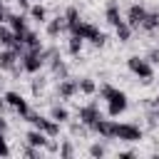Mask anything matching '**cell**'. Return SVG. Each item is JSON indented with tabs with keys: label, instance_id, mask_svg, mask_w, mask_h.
Here are the masks:
<instances>
[{
	"label": "cell",
	"instance_id": "obj_1",
	"mask_svg": "<svg viewBox=\"0 0 159 159\" xmlns=\"http://www.w3.org/2000/svg\"><path fill=\"white\" fill-rule=\"evenodd\" d=\"M99 94H102V99L107 102L109 117H119V114L127 109V94H124L122 89H117V87H112V84H104V87L99 89Z\"/></svg>",
	"mask_w": 159,
	"mask_h": 159
},
{
	"label": "cell",
	"instance_id": "obj_2",
	"mask_svg": "<svg viewBox=\"0 0 159 159\" xmlns=\"http://www.w3.org/2000/svg\"><path fill=\"white\" fill-rule=\"evenodd\" d=\"M22 119H27L35 129H40V132H45L47 137H57L60 134V122H55V119H45V117H40V114H35V112H27Z\"/></svg>",
	"mask_w": 159,
	"mask_h": 159
},
{
	"label": "cell",
	"instance_id": "obj_3",
	"mask_svg": "<svg viewBox=\"0 0 159 159\" xmlns=\"http://www.w3.org/2000/svg\"><path fill=\"white\" fill-rule=\"evenodd\" d=\"M20 65H22V70L30 72V75L40 72V67L45 65V60H42V47H40V50H25V52L20 55Z\"/></svg>",
	"mask_w": 159,
	"mask_h": 159
},
{
	"label": "cell",
	"instance_id": "obj_4",
	"mask_svg": "<svg viewBox=\"0 0 159 159\" xmlns=\"http://www.w3.org/2000/svg\"><path fill=\"white\" fill-rule=\"evenodd\" d=\"M127 67H129V72H132V75H137L142 82H149V80H152V65L147 62V57L132 55V57L127 60Z\"/></svg>",
	"mask_w": 159,
	"mask_h": 159
},
{
	"label": "cell",
	"instance_id": "obj_5",
	"mask_svg": "<svg viewBox=\"0 0 159 159\" xmlns=\"http://www.w3.org/2000/svg\"><path fill=\"white\" fill-rule=\"evenodd\" d=\"M114 139H122V142H139V139H142V129H139L137 124H129V122H122V124L114 122Z\"/></svg>",
	"mask_w": 159,
	"mask_h": 159
},
{
	"label": "cell",
	"instance_id": "obj_6",
	"mask_svg": "<svg viewBox=\"0 0 159 159\" xmlns=\"http://www.w3.org/2000/svg\"><path fill=\"white\" fill-rule=\"evenodd\" d=\"M80 37H82V40H89L94 47H102V45L107 42V35H104V32H102L97 25H92V22H82Z\"/></svg>",
	"mask_w": 159,
	"mask_h": 159
},
{
	"label": "cell",
	"instance_id": "obj_7",
	"mask_svg": "<svg viewBox=\"0 0 159 159\" xmlns=\"http://www.w3.org/2000/svg\"><path fill=\"white\" fill-rule=\"evenodd\" d=\"M147 7L144 5H139V2H134V5H129V10H127V25L132 27V30H137V27H142V22H144V17H147Z\"/></svg>",
	"mask_w": 159,
	"mask_h": 159
},
{
	"label": "cell",
	"instance_id": "obj_8",
	"mask_svg": "<svg viewBox=\"0 0 159 159\" xmlns=\"http://www.w3.org/2000/svg\"><path fill=\"white\" fill-rule=\"evenodd\" d=\"M80 122L84 124V127H92L97 119H102V112H99V107H97V102H92V104H84V107H80Z\"/></svg>",
	"mask_w": 159,
	"mask_h": 159
},
{
	"label": "cell",
	"instance_id": "obj_9",
	"mask_svg": "<svg viewBox=\"0 0 159 159\" xmlns=\"http://www.w3.org/2000/svg\"><path fill=\"white\" fill-rule=\"evenodd\" d=\"M5 102H7V107H12L20 117H25L27 112H30V107H27V99L22 97V94H17V92H5Z\"/></svg>",
	"mask_w": 159,
	"mask_h": 159
},
{
	"label": "cell",
	"instance_id": "obj_10",
	"mask_svg": "<svg viewBox=\"0 0 159 159\" xmlns=\"http://www.w3.org/2000/svg\"><path fill=\"white\" fill-rule=\"evenodd\" d=\"M89 129L97 132L102 139H114V122H112V119H104V117H102V119H97Z\"/></svg>",
	"mask_w": 159,
	"mask_h": 159
},
{
	"label": "cell",
	"instance_id": "obj_11",
	"mask_svg": "<svg viewBox=\"0 0 159 159\" xmlns=\"http://www.w3.org/2000/svg\"><path fill=\"white\" fill-rule=\"evenodd\" d=\"M77 92H80V87H77V80H70V77L60 80V84H57V94H60L62 99H70V97H75Z\"/></svg>",
	"mask_w": 159,
	"mask_h": 159
},
{
	"label": "cell",
	"instance_id": "obj_12",
	"mask_svg": "<svg viewBox=\"0 0 159 159\" xmlns=\"http://www.w3.org/2000/svg\"><path fill=\"white\" fill-rule=\"evenodd\" d=\"M17 60L20 55H15L10 47L0 52V70H10V72H17Z\"/></svg>",
	"mask_w": 159,
	"mask_h": 159
},
{
	"label": "cell",
	"instance_id": "obj_13",
	"mask_svg": "<svg viewBox=\"0 0 159 159\" xmlns=\"http://www.w3.org/2000/svg\"><path fill=\"white\" fill-rule=\"evenodd\" d=\"M104 20L114 27L117 22H122V10H119V2L117 0H109L107 2V10H104Z\"/></svg>",
	"mask_w": 159,
	"mask_h": 159
},
{
	"label": "cell",
	"instance_id": "obj_14",
	"mask_svg": "<svg viewBox=\"0 0 159 159\" xmlns=\"http://www.w3.org/2000/svg\"><path fill=\"white\" fill-rule=\"evenodd\" d=\"M5 22L12 27V32H15L17 37H22V35H25V30H27V22H25V17H22V15L7 12V20H5Z\"/></svg>",
	"mask_w": 159,
	"mask_h": 159
},
{
	"label": "cell",
	"instance_id": "obj_15",
	"mask_svg": "<svg viewBox=\"0 0 159 159\" xmlns=\"http://www.w3.org/2000/svg\"><path fill=\"white\" fill-rule=\"evenodd\" d=\"M65 30H67V20H65V15H57L55 20L47 22V35H50V37H60Z\"/></svg>",
	"mask_w": 159,
	"mask_h": 159
},
{
	"label": "cell",
	"instance_id": "obj_16",
	"mask_svg": "<svg viewBox=\"0 0 159 159\" xmlns=\"http://www.w3.org/2000/svg\"><path fill=\"white\" fill-rule=\"evenodd\" d=\"M47 134L45 132H40V129H30L27 134H25V142L27 144H32V147H40V149H45V144H47Z\"/></svg>",
	"mask_w": 159,
	"mask_h": 159
},
{
	"label": "cell",
	"instance_id": "obj_17",
	"mask_svg": "<svg viewBox=\"0 0 159 159\" xmlns=\"http://www.w3.org/2000/svg\"><path fill=\"white\" fill-rule=\"evenodd\" d=\"M22 45H25V50H40V47H42L37 32H32V30H25V35H22Z\"/></svg>",
	"mask_w": 159,
	"mask_h": 159
},
{
	"label": "cell",
	"instance_id": "obj_18",
	"mask_svg": "<svg viewBox=\"0 0 159 159\" xmlns=\"http://www.w3.org/2000/svg\"><path fill=\"white\" fill-rule=\"evenodd\" d=\"M15 37H17V35L12 32L10 25H0V45H2V47H10V45L15 42Z\"/></svg>",
	"mask_w": 159,
	"mask_h": 159
},
{
	"label": "cell",
	"instance_id": "obj_19",
	"mask_svg": "<svg viewBox=\"0 0 159 159\" xmlns=\"http://www.w3.org/2000/svg\"><path fill=\"white\" fill-rule=\"evenodd\" d=\"M50 67H52V75H55V77H60V80H65V77H67V65L60 60V55H55V57H52V65H50Z\"/></svg>",
	"mask_w": 159,
	"mask_h": 159
},
{
	"label": "cell",
	"instance_id": "obj_20",
	"mask_svg": "<svg viewBox=\"0 0 159 159\" xmlns=\"http://www.w3.org/2000/svg\"><path fill=\"white\" fill-rule=\"evenodd\" d=\"M27 12H30V17H32L35 22H47V10H45L40 2H37V5H30Z\"/></svg>",
	"mask_w": 159,
	"mask_h": 159
},
{
	"label": "cell",
	"instance_id": "obj_21",
	"mask_svg": "<svg viewBox=\"0 0 159 159\" xmlns=\"http://www.w3.org/2000/svg\"><path fill=\"white\" fill-rule=\"evenodd\" d=\"M82 45H84V40H82V37H77V35H70V40H67V52L77 57V55L82 52Z\"/></svg>",
	"mask_w": 159,
	"mask_h": 159
},
{
	"label": "cell",
	"instance_id": "obj_22",
	"mask_svg": "<svg viewBox=\"0 0 159 159\" xmlns=\"http://www.w3.org/2000/svg\"><path fill=\"white\" fill-rule=\"evenodd\" d=\"M114 32H117V37H119L122 42H127V40L132 37V27L127 25V20H122V22H117V25H114Z\"/></svg>",
	"mask_w": 159,
	"mask_h": 159
},
{
	"label": "cell",
	"instance_id": "obj_23",
	"mask_svg": "<svg viewBox=\"0 0 159 159\" xmlns=\"http://www.w3.org/2000/svg\"><path fill=\"white\" fill-rule=\"evenodd\" d=\"M50 119H55V122H60V124H62V122H67V119H70V112H67L65 107L55 104V107L50 109Z\"/></svg>",
	"mask_w": 159,
	"mask_h": 159
},
{
	"label": "cell",
	"instance_id": "obj_24",
	"mask_svg": "<svg viewBox=\"0 0 159 159\" xmlns=\"http://www.w3.org/2000/svg\"><path fill=\"white\" fill-rule=\"evenodd\" d=\"M142 27H144V30H149V32L159 30V12H147V17H144Z\"/></svg>",
	"mask_w": 159,
	"mask_h": 159
},
{
	"label": "cell",
	"instance_id": "obj_25",
	"mask_svg": "<svg viewBox=\"0 0 159 159\" xmlns=\"http://www.w3.org/2000/svg\"><path fill=\"white\" fill-rule=\"evenodd\" d=\"M77 87H80V92H84V94H92L97 87H94V82L89 80V77H82V80H77Z\"/></svg>",
	"mask_w": 159,
	"mask_h": 159
},
{
	"label": "cell",
	"instance_id": "obj_26",
	"mask_svg": "<svg viewBox=\"0 0 159 159\" xmlns=\"http://www.w3.org/2000/svg\"><path fill=\"white\" fill-rule=\"evenodd\" d=\"M65 20H67V25H70V22H77V20H80V10H77V7H67Z\"/></svg>",
	"mask_w": 159,
	"mask_h": 159
},
{
	"label": "cell",
	"instance_id": "obj_27",
	"mask_svg": "<svg viewBox=\"0 0 159 159\" xmlns=\"http://www.w3.org/2000/svg\"><path fill=\"white\" fill-rule=\"evenodd\" d=\"M57 152H60V157H65V159H70V157L75 154V149H72V144H70V142H62V147H60Z\"/></svg>",
	"mask_w": 159,
	"mask_h": 159
},
{
	"label": "cell",
	"instance_id": "obj_28",
	"mask_svg": "<svg viewBox=\"0 0 159 159\" xmlns=\"http://www.w3.org/2000/svg\"><path fill=\"white\" fill-rule=\"evenodd\" d=\"M104 152H107V149H104V144H99V142L89 147V154H92V157H97V159H102V157H104Z\"/></svg>",
	"mask_w": 159,
	"mask_h": 159
},
{
	"label": "cell",
	"instance_id": "obj_29",
	"mask_svg": "<svg viewBox=\"0 0 159 159\" xmlns=\"http://www.w3.org/2000/svg\"><path fill=\"white\" fill-rule=\"evenodd\" d=\"M22 154H25V157H40V147H32V144H27V147L22 149Z\"/></svg>",
	"mask_w": 159,
	"mask_h": 159
},
{
	"label": "cell",
	"instance_id": "obj_30",
	"mask_svg": "<svg viewBox=\"0 0 159 159\" xmlns=\"http://www.w3.org/2000/svg\"><path fill=\"white\" fill-rule=\"evenodd\" d=\"M7 154H10V149L5 144V132H0V157H7Z\"/></svg>",
	"mask_w": 159,
	"mask_h": 159
},
{
	"label": "cell",
	"instance_id": "obj_31",
	"mask_svg": "<svg viewBox=\"0 0 159 159\" xmlns=\"http://www.w3.org/2000/svg\"><path fill=\"white\" fill-rule=\"evenodd\" d=\"M147 62H149V65H159V50H152V52L147 55Z\"/></svg>",
	"mask_w": 159,
	"mask_h": 159
},
{
	"label": "cell",
	"instance_id": "obj_32",
	"mask_svg": "<svg viewBox=\"0 0 159 159\" xmlns=\"http://www.w3.org/2000/svg\"><path fill=\"white\" fill-rule=\"evenodd\" d=\"M5 20H7V10H5V5L0 2V25H2Z\"/></svg>",
	"mask_w": 159,
	"mask_h": 159
},
{
	"label": "cell",
	"instance_id": "obj_33",
	"mask_svg": "<svg viewBox=\"0 0 159 159\" xmlns=\"http://www.w3.org/2000/svg\"><path fill=\"white\" fill-rule=\"evenodd\" d=\"M20 5V10H30V0H15Z\"/></svg>",
	"mask_w": 159,
	"mask_h": 159
},
{
	"label": "cell",
	"instance_id": "obj_34",
	"mask_svg": "<svg viewBox=\"0 0 159 159\" xmlns=\"http://www.w3.org/2000/svg\"><path fill=\"white\" fill-rule=\"evenodd\" d=\"M5 129H7V119L0 114V132H5Z\"/></svg>",
	"mask_w": 159,
	"mask_h": 159
},
{
	"label": "cell",
	"instance_id": "obj_35",
	"mask_svg": "<svg viewBox=\"0 0 159 159\" xmlns=\"http://www.w3.org/2000/svg\"><path fill=\"white\" fill-rule=\"evenodd\" d=\"M5 107H7V102H5V97H0V114L5 112Z\"/></svg>",
	"mask_w": 159,
	"mask_h": 159
}]
</instances>
